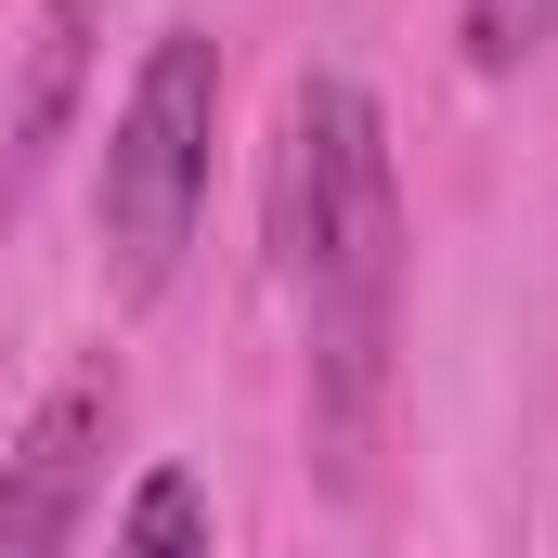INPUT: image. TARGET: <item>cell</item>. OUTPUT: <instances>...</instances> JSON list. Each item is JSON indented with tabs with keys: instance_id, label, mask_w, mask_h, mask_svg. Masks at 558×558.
I'll return each instance as SVG.
<instances>
[{
	"instance_id": "2",
	"label": "cell",
	"mask_w": 558,
	"mask_h": 558,
	"mask_svg": "<svg viewBox=\"0 0 558 558\" xmlns=\"http://www.w3.org/2000/svg\"><path fill=\"white\" fill-rule=\"evenodd\" d=\"M208 143H221V52L208 26H169L143 39L131 92H118V131H105V274L118 299H156L195 247V208H208Z\"/></svg>"
},
{
	"instance_id": "1",
	"label": "cell",
	"mask_w": 558,
	"mask_h": 558,
	"mask_svg": "<svg viewBox=\"0 0 558 558\" xmlns=\"http://www.w3.org/2000/svg\"><path fill=\"white\" fill-rule=\"evenodd\" d=\"M274 286L299 312V390L338 481H364V441L390 416L403 351V169L364 78L312 65L274 118Z\"/></svg>"
},
{
	"instance_id": "4",
	"label": "cell",
	"mask_w": 558,
	"mask_h": 558,
	"mask_svg": "<svg viewBox=\"0 0 558 558\" xmlns=\"http://www.w3.org/2000/svg\"><path fill=\"white\" fill-rule=\"evenodd\" d=\"M78 65H92V0H39V26H26V78H13V118H0V221L26 208L39 156H52L65 118H78Z\"/></svg>"
},
{
	"instance_id": "5",
	"label": "cell",
	"mask_w": 558,
	"mask_h": 558,
	"mask_svg": "<svg viewBox=\"0 0 558 558\" xmlns=\"http://www.w3.org/2000/svg\"><path fill=\"white\" fill-rule=\"evenodd\" d=\"M118 558H208V481L195 468H143L118 507Z\"/></svg>"
},
{
	"instance_id": "3",
	"label": "cell",
	"mask_w": 558,
	"mask_h": 558,
	"mask_svg": "<svg viewBox=\"0 0 558 558\" xmlns=\"http://www.w3.org/2000/svg\"><path fill=\"white\" fill-rule=\"evenodd\" d=\"M105 441H118V377H65L39 390V416L0 454V558H78V520L105 494Z\"/></svg>"
}]
</instances>
